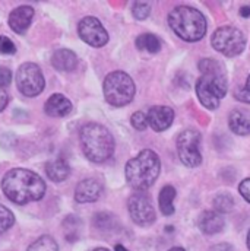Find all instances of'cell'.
<instances>
[{
    "mask_svg": "<svg viewBox=\"0 0 250 251\" xmlns=\"http://www.w3.org/2000/svg\"><path fill=\"white\" fill-rule=\"evenodd\" d=\"M136 46L139 50H146L151 54H155L161 50V43L154 34H142L136 38Z\"/></svg>",
    "mask_w": 250,
    "mask_h": 251,
    "instance_id": "7402d4cb",
    "label": "cell"
},
{
    "mask_svg": "<svg viewBox=\"0 0 250 251\" xmlns=\"http://www.w3.org/2000/svg\"><path fill=\"white\" fill-rule=\"evenodd\" d=\"M148 116V125L151 126L155 131H164L173 125L174 120V111L170 107L166 105H157L149 110Z\"/></svg>",
    "mask_w": 250,
    "mask_h": 251,
    "instance_id": "4fadbf2b",
    "label": "cell"
},
{
    "mask_svg": "<svg viewBox=\"0 0 250 251\" xmlns=\"http://www.w3.org/2000/svg\"><path fill=\"white\" fill-rule=\"evenodd\" d=\"M16 53V47H15V43L4 37V35H0V54H4V56H10V54H15Z\"/></svg>",
    "mask_w": 250,
    "mask_h": 251,
    "instance_id": "f1b7e54d",
    "label": "cell"
},
{
    "mask_svg": "<svg viewBox=\"0 0 250 251\" xmlns=\"http://www.w3.org/2000/svg\"><path fill=\"white\" fill-rule=\"evenodd\" d=\"M228 126L233 133L248 136L250 133V113L246 110H233L228 116Z\"/></svg>",
    "mask_w": 250,
    "mask_h": 251,
    "instance_id": "e0dca14e",
    "label": "cell"
},
{
    "mask_svg": "<svg viewBox=\"0 0 250 251\" xmlns=\"http://www.w3.org/2000/svg\"><path fill=\"white\" fill-rule=\"evenodd\" d=\"M127 209L132 221L139 226H151L157 219V213L151 199L142 191L130 196L127 201Z\"/></svg>",
    "mask_w": 250,
    "mask_h": 251,
    "instance_id": "30bf717a",
    "label": "cell"
},
{
    "mask_svg": "<svg viewBox=\"0 0 250 251\" xmlns=\"http://www.w3.org/2000/svg\"><path fill=\"white\" fill-rule=\"evenodd\" d=\"M132 13H133V16L136 19L143 21L151 13V4L146 3V1H135L133 3V7H132Z\"/></svg>",
    "mask_w": 250,
    "mask_h": 251,
    "instance_id": "484cf974",
    "label": "cell"
},
{
    "mask_svg": "<svg viewBox=\"0 0 250 251\" xmlns=\"http://www.w3.org/2000/svg\"><path fill=\"white\" fill-rule=\"evenodd\" d=\"M211 44L218 53L224 54L225 57H236L245 50L246 37L239 28L221 26L214 32Z\"/></svg>",
    "mask_w": 250,
    "mask_h": 251,
    "instance_id": "52a82bcc",
    "label": "cell"
},
{
    "mask_svg": "<svg viewBox=\"0 0 250 251\" xmlns=\"http://www.w3.org/2000/svg\"><path fill=\"white\" fill-rule=\"evenodd\" d=\"M200 145V134L199 131L188 128L182 131L177 137V153L182 161L189 168L199 167L202 164V155L199 151Z\"/></svg>",
    "mask_w": 250,
    "mask_h": 251,
    "instance_id": "9c48e42d",
    "label": "cell"
},
{
    "mask_svg": "<svg viewBox=\"0 0 250 251\" xmlns=\"http://www.w3.org/2000/svg\"><path fill=\"white\" fill-rule=\"evenodd\" d=\"M114 250H116V251H129V250H126V249L123 247V246H122V244H117V246L114 247Z\"/></svg>",
    "mask_w": 250,
    "mask_h": 251,
    "instance_id": "d590c367",
    "label": "cell"
},
{
    "mask_svg": "<svg viewBox=\"0 0 250 251\" xmlns=\"http://www.w3.org/2000/svg\"><path fill=\"white\" fill-rule=\"evenodd\" d=\"M27 251H59V246L50 235H43L34 241Z\"/></svg>",
    "mask_w": 250,
    "mask_h": 251,
    "instance_id": "cb8c5ba5",
    "label": "cell"
},
{
    "mask_svg": "<svg viewBox=\"0 0 250 251\" xmlns=\"http://www.w3.org/2000/svg\"><path fill=\"white\" fill-rule=\"evenodd\" d=\"M103 194V184L95 178H86L78 184L75 190V200L78 203L97 201Z\"/></svg>",
    "mask_w": 250,
    "mask_h": 251,
    "instance_id": "7c38bea8",
    "label": "cell"
},
{
    "mask_svg": "<svg viewBox=\"0 0 250 251\" xmlns=\"http://www.w3.org/2000/svg\"><path fill=\"white\" fill-rule=\"evenodd\" d=\"M248 249L250 250V231H249V234H248Z\"/></svg>",
    "mask_w": 250,
    "mask_h": 251,
    "instance_id": "f35d334b",
    "label": "cell"
},
{
    "mask_svg": "<svg viewBox=\"0 0 250 251\" xmlns=\"http://www.w3.org/2000/svg\"><path fill=\"white\" fill-rule=\"evenodd\" d=\"M168 25L177 37L188 43H196L206 34L205 16L190 6H177L168 13Z\"/></svg>",
    "mask_w": 250,
    "mask_h": 251,
    "instance_id": "5b68a950",
    "label": "cell"
},
{
    "mask_svg": "<svg viewBox=\"0 0 250 251\" xmlns=\"http://www.w3.org/2000/svg\"><path fill=\"white\" fill-rule=\"evenodd\" d=\"M79 225V219H76L75 216H67L66 219H64V222H63V226L66 228V240L67 241H70V243H73L76 238H78V232H76V229H75V226H78Z\"/></svg>",
    "mask_w": 250,
    "mask_h": 251,
    "instance_id": "4316f807",
    "label": "cell"
},
{
    "mask_svg": "<svg viewBox=\"0 0 250 251\" xmlns=\"http://www.w3.org/2000/svg\"><path fill=\"white\" fill-rule=\"evenodd\" d=\"M44 111L49 117H66L72 111V102L62 94H53L47 100Z\"/></svg>",
    "mask_w": 250,
    "mask_h": 251,
    "instance_id": "2e32d148",
    "label": "cell"
},
{
    "mask_svg": "<svg viewBox=\"0 0 250 251\" xmlns=\"http://www.w3.org/2000/svg\"><path fill=\"white\" fill-rule=\"evenodd\" d=\"M240 15H242L243 18H249V16H250V6H243V7L240 9Z\"/></svg>",
    "mask_w": 250,
    "mask_h": 251,
    "instance_id": "e575fe53",
    "label": "cell"
},
{
    "mask_svg": "<svg viewBox=\"0 0 250 251\" xmlns=\"http://www.w3.org/2000/svg\"><path fill=\"white\" fill-rule=\"evenodd\" d=\"M34 18V9L31 6H19L16 9H13L9 15V26L13 32L16 34H24L29 25H31V21Z\"/></svg>",
    "mask_w": 250,
    "mask_h": 251,
    "instance_id": "5bb4252c",
    "label": "cell"
},
{
    "mask_svg": "<svg viewBox=\"0 0 250 251\" xmlns=\"http://www.w3.org/2000/svg\"><path fill=\"white\" fill-rule=\"evenodd\" d=\"M236 98H237L239 101L245 102V104H250V76L248 77L246 85L243 86V89L239 91V92L236 94Z\"/></svg>",
    "mask_w": 250,
    "mask_h": 251,
    "instance_id": "f546056e",
    "label": "cell"
},
{
    "mask_svg": "<svg viewBox=\"0 0 250 251\" xmlns=\"http://www.w3.org/2000/svg\"><path fill=\"white\" fill-rule=\"evenodd\" d=\"M1 190L10 201L16 204H28L44 197L46 183L38 174L29 170L13 168L4 174Z\"/></svg>",
    "mask_w": 250,
    "mask_h": 251,
    "instance_id": "6da1fadb",
    "label": "cell"
},
{
    "mask_svg": "<svg viewBox=\"0 0 250 251\" xmlns=\"http://www.w3.org/2000/svg\"><path fill=\"white\" fill-rule=\"evenodd\" d=\"M174 199H176V188L173 186H164L158 196V206L163 215L168 216L174 213Z\"/></svg>",
    "mask_w": 250,
    "mask_h": 251,
    "instance_id": "ffe728a7",
    "label": "cell"
},
{
    "mask_svg": "<svg viewBox=\"0 0 250 251\" xmlns=\"http://www.w3.org/2000/svg\"><path fill=\"white\" fill-rule=\"evenodd\" d=\"M160 171V156L151 149H143L135 158L127 161L125 168L126 181L132 188L143 191L157 181Z\"/></svg>",
    "mask_w": 250,
    "mask_h": 251,
    "instance_id": "3957f363",
    "label": "cell"
},
{
    "mask_svg": "<svg viewBox=\"0 0 250 251\" xmlns=\"http://www.w3.org/2000/svg\"><path fill=\"white\" fill-rule=\"evenodd\" d=\"M199 70L202 76L196 82V95L205 108L217 110L228 88L224 66L218 60L203 59L199 62Z\"/></svg>",
    "mask_w": 250,
    "mask_h": 251,
    "instance_id": "7a4b0ae2",
    "label": "cell"
},
{
    "mask_svg": "<svg viewBox=\"0 0 250 251\" xmlns=\"http://www.w3.org/2000/svg\"><path fill=\"white\" fill-rule=\"evenodd\" d=\"M9 104V95L6 94L4 88L0 86V111H3Z\"/></svg>",
    "mask_w": 250,
    "mask_h": 251,
    "instance_id": "d6a6232c",
    "label": "cell"
},
{
    "mask_svg": "<svg viewBox=\"0 0 250 251\" xmlns=\"http://www.w3.org/2000/svg\"><path fill=\"white\" fill-rule=\"evenodd\" d=\"M46 174L53 183H62L70 176V167L64 159L57 158L46 164Z\"/></svg>",
    "mask_w": 250,
    "mask_h": 251,
    "instance_id": "d6986e66",
    "label": "cell"
},
{
    "mask_svg": "<svg viewBox=\"0 0 250 251\" xmlns=\"http://www.w3.org/2000/svg\"><path fill=\"white\" fill-rule=\"evenodd\" d=\"M130 122H132V126H133L136 130L143 131V130H146V127H148V116H146L145 113H142V111H136V113L132 116Z\"/></svg>",
    "mask_w": 250,
    "mask_h": 251,
    "instance_id": "83f0119b",
    "label": "cell"
},
{
    "mask_svg": "<svg viewBox=\"0 0 250 251\" xmlns=\"http://www.w3.org/2000/svg\"><path fill=\"white\" fill-rule=\"evenodd\" d=\"M214 207H215V212H218V213H228V212H231L233 207H234L233 196L228 194V193L217 194L214 197Z\"/></svg>",
    "mask_w": 250,
    "mask_h": 251,
    "instance_id": "603a6c76",
    "label": "cell"
},
{
    "mask_svg": "<svg viewBox=\"0 0 250 251\" xmlns=\"http://www.w3.org/2000/svg\"><path fill=\"white\" fill-rule=\"evenodd\" d=\"M106 101L113 107H125L135 98V82L122 70L111 72L106 76L103 85Z\"/></svg>",
    "mask_w": 250,
    "mask_h": 251,
    "instance_id": "8992f818",
    "label": "cell"
},
{
    "mask_svg": "<svg viewBox=\"0 0 250 251\" xmlns=\"http://www.w3.org/2000/svg\"><path fill=\"white\" fill-rule=\"evenodd\" d=\"M83 155L95 164L106 162L114 152V139L107 127L98 123H88L79 131Z\"/></svg>",
    "mask_w": 250,
    "mask_h": 251,
    "instance_id": "277c9868",
    "label": "cell"
},
{
    "mask_svg": "<svg viewBox=\"0 0 250 251\" xmlns=\"http://www.w3.org/2000/svg\"><path fill=\"white\" fill-rule=\"evenodd\" d=\"M16 86L25 97H37L46 88V79L38 64L24 63L16 72Z\"/></svg>",
    "mask_w": 250,
    "mask_h": 251,
    "instance_id": "ba28073f",
    "label": "cell"
},
{
    "mask_svg": "<svg viewBox=\"0 0 250 251\" xmlns=\"http://www.w3.org/2000/svg\"><path fill=\"white\" fill-rule=\"evenodd\" d=\"M78 34L82 41H85L88 46L95 47V49L104 47L109 43V34L106 28L94 16H86L81 19L78 25Z\"/></svg>",
    "mask_w": 250,
    "mask_h": 251,
    "instance_id": "8fae6325",
    "label": "cell"
},
{
    "mask_svg": "<svg viewBox=\"0 0 250 251\" xmlns=\"http://www.w3.org/2000/svg\"><path fill=\"white\" fill-rule=\"evenodd\" d=\"M94 226L100 231L109 232V231H114L117 228V219L114 215L107 213V212H100L94 216L92 219Z\"/></svg>",
    "mask_w": 250,
    "mask_h": 251,
    "instance_id": "44dd1931",
    "label": "cell"
},
{
    "mask_svg": "<svg viewBox=\"0 0 250 251\" xmlns=\"http://www.w3.org/2000/svg\"><path fill=\"white\" fill-rule=\"evenodd\" d=\"M239 193L242 194V197L250 203V178H246V180H243L242 183H240V186H239Z\"/></svg>",
    "mask_w": 250,
    "mask_h": 251,
    "instance_id": "1f68e13d",
    "label": "cell"
},
{
    "mask_svg": "<svg viewBox=\"0 0 250 251\" xmlns=\"http://www.w3.org/2000/svg\"><path fill=\"white\" fill-rule=\"evenodd\" d=\"M211 251H234V250H233V247H231L230 244H218V246L212 247Z\"/></svg>",
    "mask_w": 250,
    "mask_h": 251,
    "instance_id": "836d02e7",
    "label": "cell"
},
{
    "mask_svg": "<svg viewBox=\"0 0 250 251\" xmlns=\"http://www.w3.org/2000/svg\"><path fill=\"white\" fill-rule=\"evenodd\" d=\"M10 82H12V72L7 67L0 66V86L6 88L10 85Z\"/></svg>",
    "mask_w": 250,
    "mask_h": 251,
    "instance_id": "4dcf8cb0",
    "label": "cell"
},
{
    "mask_svg": "<svg viewBox=\"0 0 250 251\" xmlns=\"http://www.w3.org/2000/svg\"><path fill=\"white\" fill-rule=\"evenodd\" d=\"M92 251H110V250H107V249H103V247H100V249H94Z\"/></svg>",
    "mask_w": 250,
    "mask_h": 251,
    "instance_id": "74e56055",
    "label": "cell"
},
{
    "mask_svg": "<svg viewBox=\"0 0 250 251\" xmlns=\"http://www.w3.org/2000/svg\"><path fill=\"white\" fill-rule=\"evenodd\" d=\"M197 226L203 234L214 235V234H220L224 229L225 221L221 216V213H218L215 210H205L199 215Z\"/></svg>",
    "mask_w": 250,
    "mask_h": 251,
    "instance_id": "9a60e30c",
    "label": "cell"
},
{
    "mask_svg": "<svg viewBox=\"0 0 250 251\" xmlns=\"http://www.w3.org/2000/svg\"><path fill=\"white\" fill-rule=\"evenodd\" d=\"M15 224L13 213L3 204H0V232H6Z\"/></svg>",
    "mask_w": 250,
    "mask_h": 251,
    "instance_id": "d4e9b609",
    "label": "cell"
},
{
    "mask_svg": "<svg viewBox=\"0 0 250 251\" xmlns=\"http://www.w3.org/2000/svg\"><path fill=\"white\" fill-rule=\"evenodd\" d=\"M168 251H186L185 249H182V247H173V249H170Z\"/></svg>",
    "mask_w": 250,
    "mask_h": 251,
    "instance_id": "8d00e7d4",
    "label": "cell"
},
{
    "mask_svg": "<svg viewBox=\"0 0 250 251\" xmlns=\"http://www.w3.org/2000/svg\"><path fill=\"white\" fill-rule=\"evenodd\" d=\"M52 64L60 72H72L78 66V56L67 49H59L52 56Z\"/></svg>",
    "mask_w": 250,
    "mask_h": 251,
    "instance_id": "ac0fdd59",
    "label": "cell"
}]
</instances>
